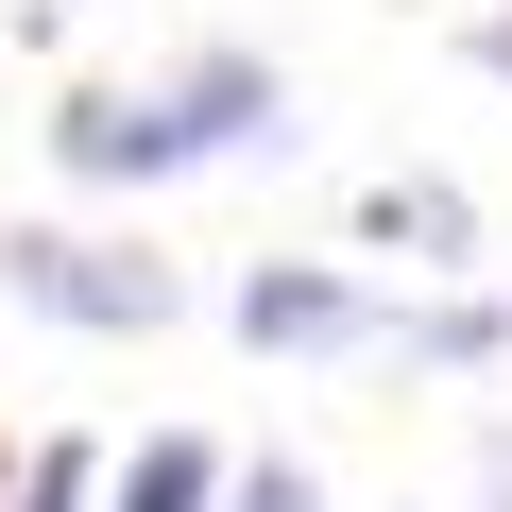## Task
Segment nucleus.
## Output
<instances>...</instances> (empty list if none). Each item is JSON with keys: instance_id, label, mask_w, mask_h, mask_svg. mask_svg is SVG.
Returning a JSON list of instances; mask_svg holds the SVG:
<instances>
[{"instance_id": "obj_1", "label": "nucleus", "mask_w": 512, "mask_h": 512, "mask_svg": "<svg viewBox=\"0 0 512 512\" xmlns=\"http://www.w3.org/2000/svg\"><path fill=\"white\" fill-rule=\"evenodd\" d=\"M256 120H274V69H256V52H205L188 86H86L69 120H52V154L86 171V188H137V171H188V154H239Z\"/></svg>"}, {"instance_id": "obj_2", "label": "nucleus", "mask_w": 512, "mask_h": 512, "mask_svg": "<svg viewBox=\"0 0 512 512\" xmlns=\"http://www.w3.org/2000/svg\"><path fill=\"white\" fill-rule=\"evenodd\" d=\"M0 291L69 308V325H171V274L154 256H103V239H0Z\"/></svg>"}, {"instance_id": "obj_3", "label": "nucleus", "mask_w": 512, "mask_h": 512, "mask_svg": "<svg viewBox=\"0 0 512 512\" xmlns=\"http://www.w3.org/2000/svg\"><path fill=\"white\" fill-rule=\"evenodd\" d=\"M376 308L342 274H239V342H359Z\"/></svg>"}, {"instance_id": "obj_4", "label": "nucleus", "mask_w": 512, "mask_h": 512, "mask_svg": "<svg viewBox=\"0 0 512 512\" xmlns=\"http://www.w3.org/2000/svg\"><path fill=\"white\" fill-rule=\"evenodd\" d=\"M359 222H376V239L410 256V274H427V256H461V188H427V171H410V188H376Z\"/></svg>"}, {"instance_id": "obj_5", "label": "nucleus", "mask_w": 512, "mask_h": 512, "mask_svg": "<svg viewBox=\"0 0 512 512\" xmlns=\"http://www.w3.org/2000/svg\"><path fill=\"white\" fill-rule=\"evenodd\" d=\"M120 512H222V461L205 444H137L120 461Z\"/></svg>"}, {"instance_id": "obj_6", "label": "nucleus", "mask_w": 512, "mask_h": 512, "mask_svg": "<svg viewBox=\"0 0 512 512\" xmlns=\"http://www.w3.org/2000/svg\"><path fill=\"white\" fill-rule=\"evenodd\" d=\"M410 359H495V308H427V325H393Z\"/></svg>"}, {"instance_id": "obj_7", "label": "nucleus", "mask_w": 512, "mask_h": 512, "mask_svg": "<svg viewBox=\"0 0 512 512\" xmlns=\"http://www.w3.org/2000/svg\"><path fill=\"white\" fill-rule=\"evenodd\" d=\"M222 512H325V495H308L291 461H256V478H222Z\"/></svg>"}, {"instance_id": "obj_8", "label": "nucleus", "mask_w": 512, "mask_h": 512, "mask_svg": "<svg viewBox=\"0 0 512 512\" xmlns=\"http://www.w3.org/2000/svg\"><path fill=\"white\" fill-rule=\"evenodd\" d=\"M18 512H86V461H35V495Z\"/></svg>"}, {"instance_id": "obj_9", "label": "nucleus", "mask_w": 512, "mask_h": 512, "mask_svg": "<svg viewBox=\"0 0 512 512\" xmlns=\"http://www.w3.org/2000/svg\"><path fill=\"white\" fill-rule=\"evenodd\" d=\"M495 69H512V18H495Z\"/></svg>"}]
</instances>
